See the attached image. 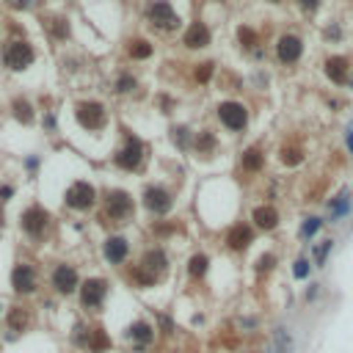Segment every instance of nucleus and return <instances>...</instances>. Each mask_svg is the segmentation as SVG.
Listing matches in <instances>:
<instances>
[{
  "mask_svg": "<svg viewBox=\"0 0 353 353\" xmlns=\"http://www.w3.org/2000/svg\"><path fill=\"white\" fill-rule=\"evenodd\" d=\"M33 58H36V53L28 42H9L3 50V61L9 69H25L33 64Z\"/></svg>",
  "mask_w": 353,
  "mask_h": 353,
  "instance_id": "f257e3e1",
  "label": "nucleus"
},
{
  "mask_svg": "<svg viewBox=\"0 0 353 353\" xmlns=\"http://www.w3.org/2000/svg\"><path fill=\"white\" fill-rule=\"evenodd\" d=\"M149 22L160 31H174L176 25H180V17H176V11L166 0H158V3L149 6Z\"/></svg>",
  "mask_w": 353,
  "mask_h": 353,
  "instance_id": "f03ea898",
  "label": "nucleus"
},
{
  "mask_svg": "<svg viewBox=\"0 0 353 353\" xmlns=\"http://www.w3.org/2000/svg\"><path fill=\"white\" fill-rule=\"evenodd\" d=\"M74 119L86 127V130H99L105 124V108L99 103H80L74 108Z\"/></svg>",
  "mask_w": 353,
  "mask_h": 353,
  "instance_id": "7ed1b4c3",
  "label": "nucleus"
},
{
  "mask_svg": "<svg viewBox=\"0 0 353 353\" xmlns=\"http://www.w3.org/2000/svg\"><path fill=\"white\" fill-rule=\"evenodd\" d=\"M105 213H108V218H113V221L130 218V215H133V199H130V196H127L124 191L108 193V199H105Z\"/></svg>",
  "mask_w": 353,
  "mask_h": 353,
  "instance_id": "20e7f679",
  "label": "nucleus"
},
{
  "mask_svg": "<svg viewBox=\"0 0 353 353\" xmlns=\"http://www.w3.org/2000/svg\"><path fill=\"white\" fill-rule=\"evenodd\" d=\"M218 116L223 121V127H229V130H246L248 124V111L240 103H223L218 108Z\"/></svg>",
  "mask_w": 353,
  "mask_h": 353,
  "instance_id": "39448f33",
  "label": "nucleus"
},
{
  "mask_svg": "<svg viewBox=\"0 0 353 353\" xmlns=\"http://www.w3.org/2000/svg\"><path fill=\"white\" fill-rule=\"evenodd\" d=\"M94 199H97V193H94V188L88 182H74L66 191V207L72 210H88L94 205Z\"/></svg>",
  "mask_w": 353,
  "mask_h": 353,
  "instance_id": "423d86ee",
  "label": "nucleus"
},
{
  "mask_svg": "<svg viewBox=\"0 0 353 353\" xmlns=\"http://www.w3.org/2000/svg\"><path fill=\"white\" fill-rule=\"evenodd\" d=\"M144 205H146V210L163 215V213L171 210V193H168L166 188H160V185H149L144 191Z\"/></svg>",
  "mask_w": 353,
  "mask_h": 353,
  "instance_id": "0eeeda50",
  "label": "nucleus"
},
{
  "mask_svg": "<svg viewBox=\"0 0 353 353\" xmlns=\"http://www.w3.org/2000/svg\"><path fill=\"white\" fill-rule=\"evenodd\" d=\"M105 290H108V284L103 279H88L83 287H80V304H83L86 309H97L105 298Z\"/></svg>",
  "mask_w": 353,
  "mask_h": 353,
  "instance_id": "6e6552de",
  "label": "nucleus"
},
{
  "mask_svg": "<svg viewBox=\"0 0 353 353\" xmlns=\"http://www.w3.org/2000/svg\"><path fill=\"white\" fill-rule=\"evenodd\" d=\"M141 158H144V144H141L138 138H127V144L119 149V155H116V163L121 168H138V163Z\"/></svg>",
  "mask_w": 353,
  "mask_h": 353,
  "instance_id": "1a4fd4ad",
  "label": "nucleus"
},
{
  "mask_svg": "<svg viewBox=\"0 0 353 353\" xmlns=\"http://www.w3.org/2000/svg\"><path fill=\"white\" fill-rule=\"evenodd\" d=\"M166 265H168V260H166V254H163V251H146L144 257H141V262H138V268L144 270L146 276H152L155 282H158V276L163 273V270H166Z\"/></svg>",
  "mask_w": 353,
  "mask_h": 353,
  "instance_id": "9d476101",
  "label": "nucleus"
},
{
  "mask_svg": "<svg viewBox=\"0 0 353 353\" xmlns=\"http://www.w3.org/2000/svg\"><path fill=\"white\" fill-rule=\"evenodd\" d=\"M301 53H304V42L298 36H282L279 44H276V56H279V61H284V64L298 61Z\"/></svg>",
  "mask_w": 353,
  "mask_h": 353,
  "instance_id": "9b49d317",
  "label": "nucleus"
},
{
  "mask_svg": "<svg viewBox=\"0 0 353 353\" xmlns=\"http://www.w3.org/2000/svg\"><path fill=\"white\" fill-rule=\"evenodd\" d=\"M53 287H56L58 293H72V290L78 287V270H74L72 265H58V268L53 270Z\"/></svg>",
  "mask_w": 353,
  "mask_h": 353,
  "instance_id": "f8f14e48",
  "label": "nucleus"
},
{
  "mask_svg": "<svg viewBox=\"0 0 353 353\" xmlns=\"http://www.w3.org/2000/svg\"><path fill=\"white\" fill-rule=\"evenodd\" d=\"M11 284H14L17 293H31V290H36V273H33L31 265H17V268L11 270Z\"/></svg>",
  "mask_w": 353,
  "mask_h": 353,
  "instance_id": "ddd939ff",
  "label": "nucleus"
},
{
  "mask_svg": "<svg viewBox=\"0 0 353 353\" xmlns=\"http://www.w3.org/2000/svg\"><path fill=\"white\" fill-rule=\"evenodd\" d=\"M22 226H25V232L28 235H42L44 232V226H47V213L42 207H28L25 210V215H22Z\"/></svg>",
  "mask_w": 353,
  "mask_h": 353,
  "instance_id": "4468645a",
  "label": "nucleus"
},
{
  "mask_svg": "<svg viewBox=\"0 0 353 353\" xmlns=\"http://www.w3.org/2000/svg\"><path fill=\"white\" fill-rule=\"evenodd\" d=\"M182 42H185L188 47H193V50H199V47H207L210 44V28L205 22H193L188 25L185 36H182Z\"/></svg>",
  "mask_w": 353,
  "mask_h": 353,
  "instance_id": "2eb2a0df",
  "label": "nucleus"
},
{
  "mask_svg": "<svg viewBox=\"0 0 353 353\" xmlns=\"http://www.w3.org/2000/svg\"><path fill=\"white\" fill-rule=\"evenodd\" d=\"M127 251H130V246H127L124 237H119V235L108 237V243H105V257H108V262L121 265V262L127 260Z\"/></svg>",
  "mask_w": 353,
  "mask_h": 353,
  "instance_id": "dca6fc26",
  "label": "nucleus"
},
{
  "mask_svg": "<svg viewBox=\"0 0 353 353\" xmlns=\"http://www.w3.org/2000/svg\"><path fill=\"white\" fill-rule=\"evenodd\" d=\"M251 226H246V223H237V226L229 229V235H226V246L232 248V251H243L251 243Z\"/></svg>",
  "mask_w": 353,
  "mask_h": 353,
  "instance_id": "f3484780",
  "label": "nucleus"
},
{
  "mask_svg": "<svg viewBox=\"0 0 353 353\" xmlns=\"http://www.w3.org/2000/svg\"><path fill=\"white\" fill-rule=\"evenodd\" d=\"M251 221H254L260 229H273L276 223H279V213H276V207L262 205V207H254V210H251Z\"/></svg>",
  "mask_w": 353,
  "mask_h": 353,
  "instance_id": "a211bd4d",
  "label": "nucleus"
},
{
  "mask_svg": "<svg viewBox=\"0 0 353 353\" xmlns=\"http://www.w3.org/2000/svg\"><path fill=\"white\" fill-rule=\"evenodd\" d=\"M325 74L331 78V83H337V86H342L345 83V78H348V58H329L325 61Z\"/></svg>",
  "mask_w": 353,
  "mask_h": 353,
  "instance_id": "6ab92c4d",
  "label": "nucleus"
},
{
  "mask_svg": "<svg viewBox=\"0 0 353 353\" xmlns=\"http://www.w3.org/2000/svg\"><path fill=\"white\" fill-rule=\"evenodd\" d=\"M127 334H130V339H135L138 345H149V342L155 339V329H152L149 323L138 320V323H133V325H130V331H127Z\"/></svg>",
  "mask_w": 353,
  "mask_h": 353,
  "instance_id": "aec40b11",
  "label": "nucleus"
},
{
  "mask_svg": "<svg viewBox=\"0 0 353 353\" xmlns=\"http://www.w3.org/2000/svg\"><path fill=\"white\" fill-rule=\"evenodd\" d=\"M88 348H91L94 353H108L111 350V337H108V331L105 329H94V331H88Z\"/></svg>",
  "mask_w": 353,
  "mask_h": 353,
  "instance_id": "412c9836",
  "label": "nucleus"
},
{
  "mask_svg": "<svg viewBox=\"0 0 353 353\" xmlns=\"http://www.w3.org/2000/svg\"><path fill=\"white\" fill-rule=\"evenodd\" d=\"M273 353H293V337L287 329L273 331Z\"/></svg>",
  "mask_w": 353,
  "mask_h": 353,
  "instance_id": "4be33fe9",
  "label": "nucleus"
},
{
  "mask_svg": "<svg viewBox=\"0 0 353 353\" xmlns=\"http://www.w3.org/2000/svg\"><path fill=\"white\" fill-rule=\"evenodd\" d=\"M348 213H350V199H348V193H339L337 199L331 201V221L345 218Z\"/></svg>",
  "mask_w": 353,
  "mask_h": 353,
  "instance_id": "5701e85b",
  "label": "nucleus"
},
{
  "mask_svg": "<svg viewBox=\"0 0 353 353\" xmlns=\"http://www.w3.org/2000/svg\"><path fill=\"white\" fill-rule=\"evenodd\" d=\"M262 163H265V160H262V152H260V149H254V146L246 149V155H243V166H246L248 171H260Z\"/></svg>",
  "mask_w": 353,
  "mask_h": 353,
  "instance_id": "b1692460",
  "label": "nucleus"
},
{
  "mask_svg": "<svg viewBox=\"0 0 353 353\" xmlns=\"http://www.w3.org/2000/svg\"><path fill=\"white\" fill-rule=\"evenodd\" d=\"M207 265H210V260L205 254H193L191 262H188V273H191V276H205L207 273Z\"/></svg>",
  "mask_w": 353,
  "mask_h": 353,
  "instance_id": "393cba45",
  "label": "nucleus"
},
{
  "mask_svg": "<svg viewBox=\"0 0 353 353\" xmlns=\"http://www.w3.org/2000/svg\"><path fill=\"white\" fill-rule=\"evenodd\" d=\"M130 56L133 58H149L152 56V44H149L146 39H135V42H130Z\"/></svg>",
  "mask_w": 353,
  "mask_h": 353,
  "instance_id": "a878e982",
  "label": "nucleus"
},
{
  "mask_svg": "<svg viewBox=\"0 0 353 353\" xmlns=\"http://www.w3.org/2000/svg\"><path fill=\"white\" fill-rule=\"evenodd\" d=\"M25 320H28V312H25V309H14L9 315V329L11 331H22L25 329Z\"/></svg>",
  "mask_w": 353,
  "mask_h": 353,
  "instance_id": "bb28decb",
  "label": "nucleus"
},
{
  "mask_svg": "<svg viewBox=\"0 0 353 353\" xmlns=\"http://www.w3.org/2000/svg\"><path fill=\"white\" fill-rule=\"evenodd\" d=\"M14 116L22 121V124H31V121H33V116H31V105L25 103V99H17V103H14Z\"/></svg>",
  "mask_w": 353,
  "mask_h": 353,
  "instance_id": "cd10ccee",
  "label": "nucleus"
},
{
  "mask_svg": "<svg viewBox=\"0 0 353 353\" xmlns=\"http://www.w3.org/2000/svg\"><path fill=\"white\" fill-rule=\"evenodd\" d=\"M320 226H323V218H317V215H315V218H307V223L301 226V235L304 237H312V235L320 232Z\"/></svg>",
  "mask_w": 353,
  "mask_h": 353,
  "instance_id": "c85d7f7f",
  "label": "nucleus"
},
{
  "mask_svg": "<svg viewBox=\"0 0 353 353\" xmlns=\"http://www.w3.org/2000/svg\"><path fill=\"white\" fill-rule=\"evenodd\" d=\"M237 36H240V42L246 44V47H254V44H257V33L251 31V28H246V25H243V28L237 31Z\"/></svg>",
  "mask_w": 353,
  "mask_h": 353,
  "instance_id": "c756f323",
  "label": "nucleus"
},
{
  "mask_svg": "<svg viewBox=\"0 0 353 353\" xmlns=\"http://www.w3.org/2000/svg\"><path fill=\"white\" fill-rule=\"evenodd\" d=\"M133 88H135V78H130V74H121L116 80V91H133Z\"/></svg>",
  "mask_w": 353,
  "mask_h": 353,
  "instance_id": "7c9ffc66",
  "label": "nucleus"
},
{
  "mask_svg": "<svg viewBox=\"0 0 353 353\" xmlns=\"http://www.w3.org/2000/svg\"><path fill=\"white\" fill-rule=\"evenodd\" d=\"M331 246H334V243H331V240H325L323 246H317V248H315V260H317V265H323V262H325V257H329Z\"/></svg>",
  "mask_w": 353,
  "mask_h": 353,
  "instance_id": "2f4dec72",
  "label": "nucleus"
},
{
  "mask_svg": "<svg viewBox=\"0 0 353 353\" xmlns=\"http://www.w3.org/2000/svg\"><path fill=\"white\" fill-rule=\"evenodd\" d=\"M307 273H309L307 260H298V262L293 265V276H295V279H307Z\"/></svg>",
  "mask_w": 353,
  "mask_h": 353,
  "instance_id": "473e14b6",
  "label": "nucleus"
},
{
  "mask_svg": "<svg viewBox=\"0 0 353 353\" xmlns=\"http://www.w3.org/2000/svg\"><path fill=\"white\" fill-rule=\"evenodd\" d=\"M53 33H58V39H66V33H69V28H66L64 19H53Z\"/></svg>",
  "mask_w": 353,
  "mask_h": 353,
  "instance_id": "72a5a7b5",
  "label": "nucleus"
},
{
  "mask_svg": "<svg viewBox=\"0 0 353 353\" xmlns=\"http://www.w3.org/2000/svg\"><path fill=\"white\" fill-rule=\"evenodd\" d=\"M284 163H287V166H295V163H301V149H284Z\"/></svg>",
  "mask_w": 353,
  "mask_h": 353,
  "instance_id": "f704fd0d",
  "label": "nucleus"
},
{
  "mask_svg": "<svg viewBox=\"0 0 353 353\" xmlns=\"http://www.w3.org/2000/svg\"><path fill=\"white\" fill-rule=\"evenodd\" d=\"M210 74H213V64H201V69H199V74H196V78H199L201 83H205Z\"/></svg>",
  "mask_w": 353,
  "mask_h": 353,
  "instance_id": "c9c22d12",
  "label": "nucleus"
},
{
  "mask_svg": "<svg viewBox=\"0 0 353 353\" xmlns=\"http://www.w3.org/2000/svg\"><path fill=\"white\" fill-rule=\"evenodd\" d=\"M213 144H215V141H213V135H210V133H205V135H201V141H199V149H213Z\"/></svg>",
  "mask_w": 353,
  "mask_h": 353,
  "instance_id": "e433bc0d",
  "label": "nucleus"
},
{
  "mask_svg": "<svg viewBox=\"0 0 353 353\" xmlns=\"http://www.w3.org/2000/svg\"><path fill=\"white\" fill-rule=\"evenodd\" d=\"M11 6H17V9H31L33 3H36V0H9Z\"/></svg>",
  "mask_w": 353,
  "mask_h": 353,
  "instance_id": "4c0bfd02",
  "label": "nucleus"
},
{
  "mask_svg": "<svg viewBox=\"0 0 353 353\" xmlns=\"http://www.w3.org/2000/svg\"><path fill=\"white\" fill-rule=\"evenodd\" d=\"M298 3H301L304 9H317V6H320V0H298Z\"/></svg>",
  "mask_w": 353,
  "mask_h": 353,
  "instance_id": "58836bf2",
  "label": "nucleus"
},
{
  "mask_svg": "<svg viewBox=\"0 0 353 353\" xmlns=\"http://www.w3.org/2000/svg\"><path fill=\"white\" fill-rule=\"evenodd\" d=\"M25 166H28V168H36L39 160H36V158H28V160H25Z\"/></svg>",
  "mask_w": 353,
  "mask_h": 353,
  "instance_id": "ea45409f",
  "label": "nucleus"
},
{
  "mask_svg": "<svg viewBox=\"0 0 353 353\" xmlns=\"http://www.w3.org/2000/svg\"><path fill=\"white\" fill-rule=\"evenodd\" d=\"M315 295H317V284H312V287H309V293H307V298L312 301V298H315Z\"/></svg>",
  "mask_w": 353,
  "mask_h": 353,
  "instance_id": "a19ab883",
  "label": "nucleus"
},
{
  "mask_svg": "<svg viewBox=\"0 0 353 353\" xmlns=\"http://www.w3.org/2000/svg\"><path fill=\"white\" fill-rule=\"evenodd\" d=\"M9 196H11V188H3V191H0V199H3V201L9 199Z\"/></svg>",
  "mask_w": 353,
  "mask_h": 353,
  "instance_id": "79ce46f5",
  "label": "nucleus"
},
{
  "mask_svg": "<svg viewBox=\"0 0 353 353\" xmlns=\"http://www.w3.org/2000/svg\"><path fill=\"white\" fill-rule=\"evenodd\" d=\"M348 149H350V155H353V130L348 133Z\"/></svg>",
  "mask_w": 353,
  "mask_h": 353,
  "instance_id": "37998d69",
  "label": "nucleus"
},
{
  "mask_svg": "<svg viewBox=\"0 0 353 353\" xmlns=\"http://www.w3.org/2000/svg\"><path fill=\"white\" fill-rule=\"evenodd\" d=\"M273 3H279V0H273Z\"/></svg>",
  "mask_w": 353,
  "mask_h": 353,
  "instance_id": "c03bdc74",
  "label": "nucleus"
}]
</instances>
